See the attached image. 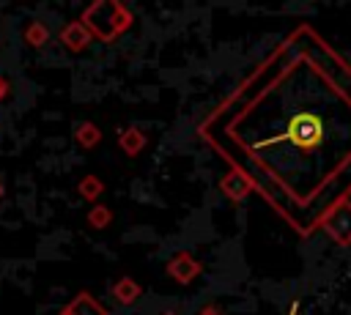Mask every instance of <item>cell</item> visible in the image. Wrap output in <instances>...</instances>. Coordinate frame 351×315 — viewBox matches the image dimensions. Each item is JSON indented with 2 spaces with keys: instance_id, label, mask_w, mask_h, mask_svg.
I'll list each match as a JSON object with an SVG mask.
<instances>
[{
  "instance_id": "obj_1",
  "label": "cell",
  "mask_w": 351,
  "mask_h": 315,
  "mask_svg": "<svg viewBox=\"0 0 351 315\" xmlns=\"http://www.w3.org/2000/svg\"><path fill=\"white\" fill-rule=\"evenodd\" d=\"M274 145H291L296 153H315L326 148V118L315 110L299 107L285 118V126L263 140H255L250 151H269Z\"/></svg>"
},
{
  "instance_id": "obj_2",
  "label": "cell",
  "mask_w": 351,
  "mask_h": 315,
  "mask_svg": "<svg viewBox=\"0 0 351 315\" xmlns=\"http://www.w3.org/2000/svg\"><path fill=\"white\" fill-rule=\"evenodd\" d=\"M80 22L90 30L93 38L112 41L115 36H121L132 25V14L126 11V5H121L115 0H96L82 11Z\"/></svg>"
},
{
  "instance_id": "obj_3",
  "label": "cell",
  "mask_w": 351,
  "mask_h": 315,
  "mask_svg": "<svg viewBox=\"0 0 351 315\" xmlns=\"http://www.w3.org/2000/svg\"><path fill=\"white\" fill-rule=\"evenodd\" d=\"M324 227H326V233H329L337 244H348V241H351V203H337V205L329 211Z\"/></svg>"
},
{
  "instance_id": "obj_4",
  "label": "cell",
  "mask_w": 351,
  "mask_h": 315,
  "mask_svg": "<svg viewBox=\"0 0 351 315\" xmlns=\"http://www.w3.org/2000/svg\"><path fill=\"white\" fill-rule=\"evenodd\" d=\"M58 38H60V44L69 49V52H82L88 44H90V30L80 22V19H74V22H66L63 27H60V33H58Z\"/></svg>"
},
{
  "instance_id": "obj_5",
  "label": "cell",
  "mask_w": 351,
  "mask_h": 315,
  "mask_svg": "<svg viewBox=\"0 0 351 315\" xmlns=\"http://www.w3.org/2000/svg\"><path fill=\"white\" fill-rule=\"evenodd\" d=\"M60 315H110L107 307L101 301H96L90 293H77L63 310Z\"/></svg>"
},
{
  "instance_id": "obj_6",
  "label": "cell",
  "mask_w": 351,
  "mask_h": 315,
  "mask_svg": "<svg viewBox=\"0 0 351 315\" xmlns=\"http://www.w3.org/2000/svg\"><path fill=\"white\" fill-rule=\"evenodd\" d=\"M197 271H200V263H197L192 255H186V252L176 255V257L167 263V274H170L173 279H178V282H184V285H186Z\"/></svg>"
},
{
  "instance_id": "obj_7",
  "label": "cell",
  "mask_w": 351,
  "mask_h": 315,
  "mask_svg": "<svg viewBox=\"0 0 351 315\" xmlns=\"http://www.w3.org/2000/svg\"><path fill=\"white\" fill-rule=\"evenodd\" d=\"M118 145L123 148L126 156H137L143 151V145H145V134L140 129H123L118 134Z\"/></svg>"
},
{
  "instance_id": "obj_8",
  "label": "cell",
  "mask_w": 351,
  "mask_h": 315,
  "mask_svg": "<svg viewBox=\"0 0 351 315\" xmlns=\"http://www.w3.org/2000/svg\"><path fill=\"white\" fill-rule=\"evenodd\" d=\"M222 189H225V194H228L230 200H241V197L252 189V184H250L247 175H241V173H230V175L222 181Z\"/></svg>"
},
{
  "instance_id": "obj_9",
  "label": "cell",
  "mask_w": 351,
  "mask_h": 315,
  "mask_svg": "<svg viewBox=\"0 0 351 315\" xmlns=\"http://www.w3.org/2000/svg\"><path fill=\"white\" fill-rule=\"evenodd\" d=\"M140 293H143L140 285H137L134 279H129V277H121V279L112 285V299H115L118 304H132Z\"/></svg>"
},
{
  "instance_id": "obj_10",
  "label": "cell",
  "mask_w": 351,
  "mask_h": 315,
  "mask_svg": "<svg viewBox=\"0 0 351 315\" xmlns=\"http://www.w3.org/2000/svg\"><path fill=\"white\" fill-rule=\"evenodd\" d=\"M74 140H77V145H82V148H93V145L101 142V131H99L96 123L82 121V123H77V129H74Z\"/></svg>"
},
{
  "instance_id": "obj_11",
  "label": "cell",
  "mask_w": 351,
  "mask_h": 315,
  "mask_svg": "<svg viewBox=\"0 0 351 315\" xmlns=\"http://www.w3.org/2000/svg\"><path fill=\"white\" fill-rule=\"evenodd\" d=\"M22 38L27 47H44L49 41V27L41 22V19H33L25 30H22Z\"/></svg>"
},
{
  "instance_id": "obj_12",
  "label": "cell",
  "mask_w": 351,
  "mask_h": 315,
  "mask_svg": "<svg viewBox=\"0 0 351 315\" xmlns=\"http://www.w3.org/2000/svg\"><path fill=\"white\" fill-rule=\"evenodd\" d=\"M77 192H80V197H82V200L96 203V200L101 197V192H104V184H101L96 175H85V178L77 184Z\"/></svg>"
},
{
  "instance_id": "obj_13",
  "label": "cell",
  "mask_w": 351,
  "mask_h": 315,
  "mask_svg": "<svg viewBox=\"0 0 351 315\" xmlns=\"http://www.w3.org/2000/svg\"><path fill=\"white\" fill-rule=\"evenodd\" d=\"M110 222H112V211H110L107 205H93V208L88 211V225H90L93 230H104Z\"/></svg>"
},
{
  "instance_id": "obj_14",
  "label": "cell",
  "mask_w": 351,
  "mask_h": 315,
  "mask_svg": "<svg viewBox=\"0 0 351 315\" xmlns=\"http://www.w3.org/2000/svg\"><path fill=\"white\" fill-rule=\"evenodd\" d=\"M8 90H11V88H8V82H5V77H0V101H3L5 96H8Z\"/></svg>"
},
{
  "instance_id": "obj_15",
  "label": "cell",
  "mask_w": 351,
  "mask_h": 315,
  "mask_svg": "<svg viewBox=\"0 0 351 315\" xmlns=\"http://www.w3.org/2000/svg\"><path fill=\"white\" fill-rule=\"evenodd\" d=\"M200 315H219V312H217V310H214V307H206V310H203V312H200Z\"/></svg>"
},
{
  "instance_id": "obj_16",
  "label": "cell",
  "mask_w": 351,
  "mask_h": 315,
  "mask_svg": "<svg viewBox=\"0 0 351 315\" xmlns=\"http://www.w3.org/2000/svg\"><path fill=\"white\" fill-rule=\"evenodd\" d=\"M5 194V181H3V175H0V197Z\"/></svg>"
},
{
  "instance_id": "obj_17",
  "label": "cell",
  "mask_w": 351,
  "mask_h": 315,
  "mask_svg": "<svg viewBox=\"0 0 351 315\" xmlns=\"http://www.w3.org/2000/svg\"><path fill=\"white\" fill-rule=\"evenodd\" d=\"M291 315H293V312H291Z\"/></svg>"
}]
</instances>
